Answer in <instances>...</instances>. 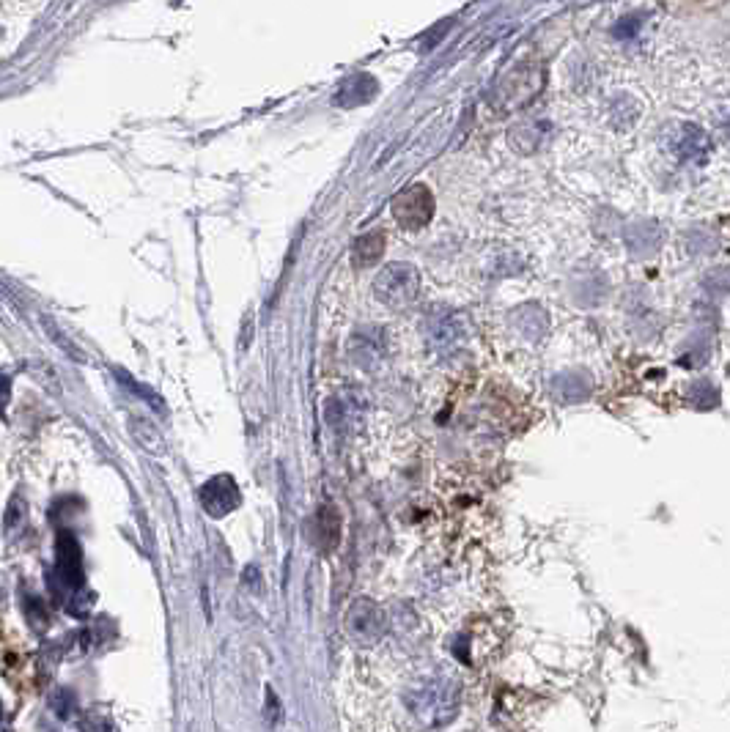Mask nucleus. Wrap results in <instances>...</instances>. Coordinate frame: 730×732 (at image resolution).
<instances>
[{
	"instance_id": "obj_1",
	"label": "nucleus",
	"mask_w": 730,
	"mask_h": 732,
	"mask_svg": "<svg viewBox=\"0 0 730 732\" xmlns=\"http://www.w3.org/2000/svg\"><path fill=\"white\" fill-rule=\"evenodd\" d=\"M407 711L423 730H442L459 716L462 686L448 675H431L409 686L404 694Z\"/></svg>"
},
{
	"instance_id": "obj_2",
	"label": "nucleus",
	"mask_w": 730,
	"mask_h": 732,
	"mask_svg": "<svg viewBox=\"0 0 730 732\" xmlns=\"http://www.w3.org/2000/svg\"><path fill=\"white\" fill-rule=\"evenodd\" d=\"M659 143L673 160L684 165H703L711 154L709 132H703L698 124L689 121H670L667 127H662Z\"/></svg>"
},
{
	"instance_id": "obj_3",
	"label": "nucleus",
	"mask_w": 730,
	"mask_h": 732,
	"mask_svg": "<svg viewBox=\"0 0 730 732\" xmlns=\"http://www.w3.org/2000/svg\"><path fill=\"white\" fill-rule=\"evenodd\" d=\"M376 299L387 308H409L420 297V275L412 264H387L374 280Z\"/></svg>"
},
{
	"instance_id": "obj_4",
	"label": "nucleus",
	"mask_w": 730,
	"mask_h": 732,
	"mask_svg": "<svg viewBox=\"0 0 730 732\" xmlns=\"http://www.w3.org/2000/svg\"><path fill=\"white\" fill-rule=\"evenodd\" d=\"M346 634L357 642L360 648H374L387 634L385 609L374 604L371 598H357L346 612Z\"/></svg>"
},
{
	"instance_id": "obj_5",
	"label": "nucleus",
	"mask_w": 730,
	"mask_h": 732,
	"mask_svg": "<svg viewBox=\"0 0 730 732\" xmlns=\"http://www.w3.org/2000/svg\"><path fill=\"white\" fill-rule=\"evenodd\" d=\"M393 217L401 228L407 231H418L426 228L434 217V195L426 184H409L407 190H401L393 201Z\"/></svg>"
},
{
	"instance_id": "obj_6",
	"label": "nucleus",
	"mask_w": 730,
	"mask_h": 732,
	"mask_svg": "<svg viewBox=\"0 0 730 732\" xmlns=\"http://www.w3.org/2000/svg\"><path fill=\"white\" fill-rule=\"evenodd\" d=\"M239 505H242V491L231 475H217L201 486V508L212 519H223L228 513H234Z\"/></svg>"
},
{
	"instance_id": "obj_7",
	"label": "nucleus",
	"mask_w": 730,
	"mask_h": 732,
	"mask_svg": "<svg viewBox=\"0 0 730 732\" xmlns=\"http://www.w3.org/2000/svg\"><path fill=\"white\" fill-rule=\"evenodd\" d=\"M426 340H429L431 351H437V354H451L453 349H459V343L464 340L462 316L451 310L431 313L426 321Z\"/></svg>"
},
{
	"instance_id": "obj_8",
	"label": "nucleus",
	"mask_w": 730,
	"mask_h": 732,
	"mask_svg": "<svg viewBox=\"0 0 730 732\" xmlns=\"http://www.w3.org/2000/svg\"><path fill=\"white\" fill-rule=\"evenodd\" d=\"M55 557H58V579L69 593H80L83 582H86V571H83V552L80 543L72 538V532H61L58 543H55Z\"/></svg>"
},
{
	"instance_id": "obj_9",
	"label": "nucleus",
	"mask_w": 730,
	"mask_h": 732,
	"mask_svg": "<svg viewBox=\"0 0 730 732\" xmlns=\"http://www.w3.org/2000/svg\"><path fill=\"white\" fill-rule=\"evenodd\" d=\"M541 83H544L541 66L525 64L522 69H516L514 75L503 83L505 107H519L525 105V102H530V99L541 91Z\"/></svg>"
},
{
	"instance_id": "obj_10",
	"label": "nucleus",
	"mask_w": 730,
	"mask_h": 732,
	"mask_svg": "<svg viewBox=\"0 0 730 732\" xmlns=\"http://www.w3.org/2000/svg\"><path fill=\"white\" fill-rule=\"evenodd\" d=\"M662 228H659V223H651V220H645V223H637L629 228V234H626V239H629V247H632L634 253L637 255H651L656 253V247H659V242H662Z\"/></svg>"
},
{
	"instance_id": "obj_11",
	"label": "nucleus",
	"mask_w": 730,
	"mask_h": 732,
	"mask_svg": "<svg viewBox=\"0 0 730 732\" xmlns=\"http://www.w3.org/2000/svg\"><path fill=\"white\" fill-rule=\"evenodd\" d=\"M382 255H385V234L382 231L363 234L352 244V261L357 266H374Z\"/></svg>"
},
{
	"instance_id": "obj_12",
	"label": "nucleus",
	"mask_w": 730,
	"mask_h": 732,
	"mask_svg": "<svg viewBox=\"0 0 730 732\" xmlns=\"http://www.w3.org/2000/svg\"><path fill=\"white\" fill-rule=\"evenodd\" d=\"M129 434L135 436V442H138L149 456H162V453H165V439H162L160 431H157L149 420L132 417V420H129Z\"/></svg>"
},
{
	"instance_id": "obj_13",
	"label": "nucleus",
	"mask_w": 730,
	"mask_h": 732,
	"mask_svg": "<svg viewBox=\"0 0 730 732\" xmlns=\"http://www.w3.org/2000/svg\"><path fill=\"white\" fill-rule=\"evenodd\" d=\"M338 538H341V519L333 508L319 510L316 516V541L322 546L324 552H333L338 546Z\"/></svg>"
},
{
	"instance_id": "obj_14",
	"label": "nucleus",
	"mask_w": 730,
	"mask_h": 732,
	"mask_svg": "<svg viewBox=\"0 0 730 732\" xmlns=\"http://www.w3.org/2000/svg\"><path fill=\"white\" fill-rule=\"evenodd\" d=\"M689 401L698 409H714L720 404V390L709 382H695L689 387Z\"/></svg>"
},
{
	"instance_id": "obj_15",
	"label": "nucleus",
	"mask_w": 730,
	"mask_h": 732,
	"mask_svg": "<svg viewBox=\"0 0 730 732\" xmlns=\"http://www.w3.org/2000/svg\"><path fill=\"white\" fill-rule=\"evenodd\" d=\"M42 324H44V327H47V332L53 335L55 343H58V346H61V349H64V351H69V357H75L77 362H86V354H83V351L77 349L75 343H72V340L66 338V335H61V329H58V324H55L53 319H42Z\"/></svg>"
},
{
	"instance_id": "obj_16",
	"label": "nucleus",
	"mask_w": 730,
	"mask_h": 732,
	"mask_svg": "<svg viewBox=\"0 0 730 732\" xmlns=\"http://www.w3.org/2000/svg\"><path fill=\"white\" fill-rule=\"evenodd\" d=\"M25 617H28V623H31L36 631H42V628H47V623H50L47 609L39 604V598H28V601H25Z\"/></svg>"
},
{
	"instance_id": "obj_17",
	"label": "nucleus",
	"mask_w": 730,
	"mask_h": 732,
	"mask_svg": "<svg viewBox=\"0 0 730 732\" xmlns=\"http://www.w3.org/2000/svg\"><path fill=\"white\" fill-rule=\"evenodd\" d=\"M706 288H709V291H717V294H728V291H730V269H714V272L706 277Z\"/></svg>"
},
{
	"instance_id": "obj_18",
	"label": "nucleus",
	"mask_w": 730,
	"mask_h": 732,
	"mask_svg": "<svg viewBox=\"0 0 730 732\" xmlns=\"http://www.w3.org/2000/svg\"><path fill=\"white\" fill-rule=\"evenodd\" d=\"M634 31H637V22L623 20V25H618V28H615V36H623V39H629Z\"/></svg>"
},
{
	"instance_id": "obj_19",
	"label": "nucleus",
	"mask_w": 730,
	"mask_h": 732,
	"mask_svg": "<svg viewBox=\"0 0 730 732\" xmlns=\"http://www.w3.org/2000/svg\"><path fill=\"white\" fill-rule=\"evenodd\" d=\"M725 138H728V143H730V124H728V127H725Z\"/></svg>"
}]
</instances>
